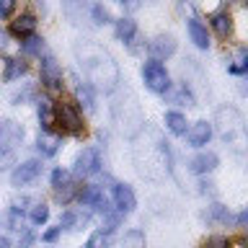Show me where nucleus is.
I'll return each instance as SVG.
<instances>
[{
    "mask_svg": "<svg viewBox=\"0 0 248 248\" xmlns=\"http://www.w3.org/2000/svg\"><path fill=\"white\" fill-rule=\"evenodd\" d=\"M75 57L83 67V75L88 78V85L104 93H114L119 88V65L101 44L96 42H78L75 44Z\"/></svg>",
    "mask_w": 248,
    "mask_h": 248,
    "instance_id": "obj_1",
    "label": "nucleus"
},
{
    "mask_svg": "<svg viewBox=\"0 0 248 248\" xmlns=\"http://www.w3.org/2000/svg\"><path fill=\"white\" fill-rule=\"evenodd\" d=\"M54 122H60L62 129L70 132V135H75V137H80L83 132H85L78 106H75V104H67V101H60V104H54Z\"/></svg>",
    "mask_w": 248,
    "mask_h": 248,
    "instance_id": "obj_2",
    "label": "nucleus"
},
{
    "mask_svg": "<svg viewBox=\"0 0 248 248\" xmlns=\"http://www.w3.org/2000/svg\"><path fill=\"white\" fill-rule=\"evenodd\" d=\"M142 80L153 93H166L170 88V75H168L166 65L158 60H150L142 65Z\"/></svg>",
    "mask_w": 248,
    "mask_h": 248,
    "instance_id": "obj_3",
    "label": "nucleus"
},
{
    "mask_svg": "<svg viewBox=\"0 0 248 248\" xmlns=\"http://www.w3.org/2000/svg\"><path fill=\"white\" fill-rule=\"evenodd\" d=\"M101 170V155L96 147H85V150L75 158V168H73V173L78 178H88L93 173H98Z\"/></svg>",
    "mask_w": 248,
    "mask_h": 248,
    "instance_id": "obj_4",
    "label": "nucleus"
},
{
    "mask_svg": "<svg viewBox=\"0 0 248 248\" xmlns=\"http://www.w3.org/2000/svg\"><path fill=\"white\" fill-rule=\"evenodd\" d=\"M39 173H42V160L31 158L26 163H21V166H16V170L11 173V184L16 189H21V186H29L31 181H36Z\"/></svg>",
    "mask_w": 248,
    "mask_h": 248,
    "instance_id": "obj_5",
    "label": "nucleus"
},
{
    "mask_svg": "<svg viewBox=\"0 0 248 248\" xmlns=\"http://www.w3.org/2000/svg\"><path fill=\"white\" fill-rule=\"evenodd\" d=\"M23 140V127L11 119L0 122V155L13 153V147Z\"/></svg>",
    "mask_w": 248,
    "mask_h": 248,
    "instance_id": "obj_6",
    "label": "nucleus"
},
{
    "mask_svg": "<svg viewBox=\"0 0 248 248\" xmlns=\"http://www.w3.org/2000/svg\"><path fill=\"white\" fill-rule=\"evenodd\" d=\"M42 83L49 91L62 88V70H60L57 60H54L52 54H44V60H42Z\"/></svg>",
    "mask_w": 248,
    "mask_h": 248,
    "instance_id": "obj_7",
    "label": "nucleus"
},
{
    "mask_svg": "<svg viewBox=\"0 0 248 248\" xmlns=\"http://www.w3.org/2000/svg\"><path fill=\"white\" fill-rule=\"evenodd\" d=\"M114 204H116V209H119L122 215L132 212V209L137 207V197H135V191H132L127 184H114Z\"/></svg>",
    "mask_w": 248,
    "mask_h": 248,
    "instance_id": "obj_8",
    "label": "nucleus"
},
{
    "mask_svg": "<svg viewBox=\"0 0 248 248\" xmlns=\"http://www.w3.org/2000/svg\"><path fill=\"white\" fill-rule=\"evenodd\" d=\"M173 52H176V39L170 34H160L150 42V54H153V60H158V62L170 57Z\"/></svg>",
    "mask_w": 248,
    "mask_h": 248,
    "instance_id": "obj_9",
    "label": "nucleus"
},
{
    "mask_svg": "<svg viewBox=\"0 0 248 248\" xmlns=\"http://www.w3.org/2000/svg\"><path fill=\"white\" fill-rule=\"evenodd\" d=\"M212 137V124L209 122H197L191 124V129H186V142L191 147H204Z\"/></svg>",
    "mask_w": 248,
    "mask_h": 248,
    "instance_id": "obj_10",
    "label": "nucleus"
},
{
    "mask_svg": "<svg viewBox=\"0 0 248 248\" xmlns=\"http://www.w3.org/2000/svg\"><path fill=\"white\" fill-rule=\"evenodd\" d=\"M220 166V158H217L215 153H199V155H194V158L189 160V170L191 173H212V170Z\"/></svg>",
    "mask_w": 248,
    "mask_h": 248,
    "instance_id": "obj_11",
    "label": "nucleus"
},
{
    "mask_svg": "<svg viewBox=\"0 0 248 248\" xmlns=\"http://www.w3.org/2000/svg\"><path fill=\"white\" fill-rule=\"evenodd\" d=\"M60 145H62V135L60 132H39V140H36V147H39V153L44 155V158H52L54 153L60 150Z\"/></svg>",
    "mask_w": 248,
    "mask_h": 248,
    "instance_id": "obj_12",
    "label": "nucleus"
},
{
    "mask_svg": "<svg viewBox=\"0 0 248 248\" xmlns=\"http://www.w3.org/2000/svg\"><path fill=\"white\" fill-rule=\"evenodd\" d=\"M80 204L106 212V197H104V191H101V186H85L80 191Z\"/></svg>",
    "mask_w": 248,
    "mask_h": 248,
    "instance_id": "obj_13",
    "label": "nucleus"
},
{
    "mask_svg": "<svg viewBox=\"0 0 248 248\" xmlns=\"http://www.w3.org/2000/svg\"><path fill=\"white\" fill-rule=\"evenodd\" d=\"M34 29H36V18L31 13H23V16H18V18L11 23V34L21 36V39L31 36V34H34Z\"/></svg>",
    "mask_w": 248,
    "mask_h": 248,
    "instance_id": "obj_14",
    "label": "nucleus"
},
{
    "mask_svg": "<svg viewBox=\"0 0 248 248\" xmlns=\"http://www.w3.org/2000/svg\"><path fill=\"white\" fill-rule=\"evenodd\" d=\"M209 23H212V29L217 31V36H222V39H228L232 34V18H230V13L228 11H217L209 16Z\"/></svg>",
    "mask_w": 248,
    "mask_h": 248,
    "instance_id": "obj_15",
    "label": "nucleus"
},
{
    "mask_svg": "<svg viewBox=\"0 0 248 248\" xmlns=\"http://www.w3.org/2000/svg\"><path fill=\"white\" fill-rule=\"evenodd\" d=\"M186 29H189V36L191 42L199 46V49H209V36H207V29L204 23L197 21V18H189V23H186Z\"/></svg>",
    "mask_w": 248,
    "mask_h": 248,
    "instance_id": "obj_16",
    "label": "nucleus"
},
{
    "mask_svg": "<svg viewBox=\"0 0 248 248\" xmlns=\"http://www.w3.org/2000/svg\"><path fill=\"white\" fill-rule=\"evenodd\" d=\"M114 34H116V39H119V42L132 44V39L137 36V23L132 21V18H119V21H116Z\"/></svg>",
    "mask_w": 248,
    "mask_h": 248,
    "instance_id": "obj_17",
    "label": "nucleus"
},
{
    "mask_svg": "<svg viewBox=\"0 0 248 248\" xmlns=\"http://www.w3.org/2000/svg\"><path fill=\"white\" fill-rule=\"evenodd\" d=\"M39 124H42V132H52L54 127V104L49 98L39 101Z\"/></svg>",
    "mask_w": 248,
    "mask_h": 248,
    "instance_id": "obj_18",
    "label": "nucleus"
},
{
    "mask_svg": "<svg viewBox=\"0 0 248 248\" xmlns=\"http://www.w3.org/2000/svg\"><path fill=\"white\" fill-rule=\"evenodd\" d=\"M26 70H29V65H26L23 60L8 57V60H5V75H3V80H5V83H11V80H16V78L26 75Z\"/></svg>",
    "mask_w": 248,
    "mask_h": 248,
    "instance_id": "obj_19",
    "label": "nucleus"
},
{
    "mask_svg": "<svg viewBox=\"0 0 248 248\" xmlns=\"http://www.w3.org/2000/svg\"><path fill=\"white\" fill-rule=\"evenodd\" d=\"M163 122H166V129L170 132V135H186V116H184V114L168 111Z\"/></svg>",
    "mask_w": 248,
    "mask_h": 248,
    "instance_id": "obj_20",
    "label": "nucleus"
},
{
    "mask_svg": "<svg viewBox=\"0 0 248 248\" xmlns=\"http://www.w3.org/2000/svg\"><path fill=\"white\" fill-rule=\"evenodd\" d=\"M62 5H65V13H67V18L78 23V21L83 18V11H85V5H88V3H85V0H65Z\"/></svg>",
    "mask_w": 248,
    "mask_h": 248,
    "instance_id": "obj_21",
    "label": "nucleus"
},
{
    "mask_svg": "<svg viewBox=\"0 0 248 248\" xmlns=\"http://www.w3.org/2000/svg\"><path fill=\"white\" fill-rule=\"evenodd\" d=\"M83 248H111V232L106 230H96L93 235L88 238V243Z\"/></svg>",
    "mask_w": 248,
    "mask_h": 248,
    "instance_id": "obj_22",
    "label": "nucleus"
},
{
    "mask_svg": "<svg viewBox=\"0 0 248 248\" xmlns=\"http://www.w3.org/2000/svg\"><path fill=\"white\" fill-rule=\"evenodd\" d=\"M124 248H145V232L142 230H129L124 232Z\"/></svg>",
    "mask_w": 248,
    "mask_h": 248,
    "instance_id": "obj_23",
    "label": "nucleus"
},
{
    "mask_svg": "<svg viewBox=\"0 0 248 248\" xmlns=\"http://www.w3.org/2000/svg\"><path fill=\"white\" fill-rule=\"evenodd\" d=\"M46 220H49V207H46L44 202H39V204H34V209H31V222L44 225Z\"/></svg>",
    "mask_w": 248,
    "mask_h": 248,
    "instance_id": "obj_24",
    "label": "nucleus"
},
{
    "mask_svg": "<svg viewBox=\"0 0 248 248\" xmlns=\"http://www.w3.org/2000/svg\"><path fill=\"white\" fill-rule=\"evenodd\" d=\"M42 46H44V39H39V36H26V42H23V52L26 54H39L42 52Z\"/></svg>",
    "mask_w": 248,
    "mask_h": 248,
    "instance_id": "obj_25",
    "label": "nucleus"
},
{
    "mask_svg": "<svg viewBox=\"0 0 248 248\" xmlns=\"http://www.w3.org/2000/svg\"><path fill=\"white\" fill-rule=\"evenodd\" d=\"M91 16H93V21H96V23H108V21H111V16H108V11L101 3H96L91 8Z\"/></svg>",
    "mask_w": 248,
    "mask_h": 248,
    "instance_id": "obj_26",
    "label": "nucleus"
},
{
    "mask_svg": "<svg viewBox=\"0 0 248 248\" xmlns=\"http://www.w3.org/2000/svg\"><path fill=\"white\" fill-rule=\"evenodd\" d=\"M52 186L54 189H62V186H67V170H62V168H54L52 170Z\"/></svg>",
    "mask_w": 248,
    "mask_h": 248,
    "instance_id": "obj_27",
    "label": "nucleus"
},
{
    "mask_svg": "<svg viewBox=\"0 0 248 248\" xmlns=\"http://www.w3.org/2000/svg\"><path fill=\"white\" fill-rule=\"evenodd\" d=\"M8 222H11V228L13 230H23V215H21V209H11V215H8Z\"/></svg>",
    "mask_w": 248,
    "mask_h": 248,
    "instance_id": "obj_28",
    "label": "nucleus"
},
{
    "mask_svg": "<svg viewBox=\"0 0 248 248\" xmlns=\"http://www.w3.org/2000/svg\"><path fill=\"white\" fill-rule=\"evenodd\" d=\"M209 217H212V220H228L230 212H228V207H222V204H212L209 207Z\"/></svg>",
    "mask_w": 248,
    "mask_h": 248,
    "instance_id": "obj_29",
    "label": "nucleus"
},
{
    "mask_svg": "<svg viewBox=\"0 0 248 248\" xmlns=\"http://www.w3.org/2000/svg\"><path fill=\"white\" fill-rule=\"evenodd\" d=\"M18 0H0V18H11Z\"/></svg>",
    "mask_w": 248,
    "mask_h": 248,
    "instance_id": "obj_30",
    "label": "nucleus"
},
{
    "mask_svg": "<svg viewBox=\"0 0 248 248\" xmlns=\"http://www.w3.org/2000/svg\"><path fill=\"white\" fill-rule=\"evenodd\" d=\"M78 98L85 101V106H88V108H93V93H91V85H80V88H78Z\"/></svg>",
    "mask_w": 248,
    "mask_h": 248,
    "instance_id": "obj_31",
    "label": "nucleus"
},
{
    "mask_svg": "<svg viewBox=\"0 0 248 248\" xmlns=\"http://www.w3.org/2000/svg\"><path fill=\"white\" fill-rule=\"evenodd\" d=\"M207 248H228V240H225V238H209Z\"/></svg>",
    "mask_w": 248,
    "mask_h": 248,
    "instance_id": "obj_32",
    "label": "nucleus"
},
{
    "mask_svg": "<svg viewBox=\"0 0 248 248\" xmlns=\"http://www.w3.org/2000/svg\"><path fill=\"white\" fill-rule=\"evenodd\" d=\"M60 232H62L60 228H52V230H46V232H44V240H46V243H52V240H57V238H60Z\"/></svg>",
    "mask_w": 248,
    "mask_h": 248,
    "instance_id": "obj_33",
    "label": "nucleus"
},
{
    "mask_svg": "<svg viewBox=\"0 0 248 248\" xmlns=\"http://www.w3.org/2000/svg\"><path fill=\"white\" fill-rule=\"evenodd\" d=\"M8 246H11V240H8L5 235H0V248H8Z\"/></svg>",
    "mask_w": 248,
    "mask_h": 248,
    "instance_id": "obj_34",
    "label": "nucleus"
},
{
    "mask_svg": "<svg viewBox=\"0 0 248 248\" xmlns=\"http://www.w3.org/2000/svg\"><path fill=\"white\" fill-rule=\"evenodd\" d=\"M135 3H137V5H140V3H142V0H135ZM145 3H153V0H145Z\"/></svg>",
    "mask_w": 248,
    "mask_h": 248,
    "instance_id": "obj_35",
    "label": "nucleus"
},
{
    "mask_svg": "<svg viewBox=\"0 0 248 248\" xmlns=\"http://www.w3.org/2000/svg\"><path fill=\"white\" fill-rule=\"evenodd\" d=\"M228 248H230V246H228Z\"/></svg>",
    "mask_w": 248,
    "mask_h": 248,
    "instance_id": "obj_36",
    "label": "nucleus"
}]
</instances>
